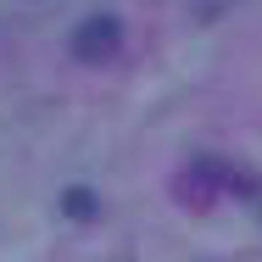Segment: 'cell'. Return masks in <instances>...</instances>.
Here are the masks:
<instances>
[{"instance_id": "6da1fadb", "label": "cell", "mask_w": 262, "mask_h": 262, "mask_svg": "<svg viewBox=\"0 0 262 262\" xmlns=\"http://www.w3.org/2000/svg\"><path fill=\"white\" fill-rule=\"evenodd\" d=\"M73 51H78V56H112V51H117V23H112V17H95L90 28H78Z\"/></svg>"}]
</instances>
